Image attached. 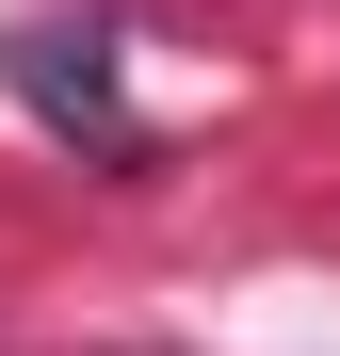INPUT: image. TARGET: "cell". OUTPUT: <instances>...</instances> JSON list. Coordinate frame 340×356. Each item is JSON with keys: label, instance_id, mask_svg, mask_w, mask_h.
Segmentation results:
<instances>
[{"label": "cell", "instance_id": "1", "mask_svg": "<svg viewBox=\"0 0 340 356\" xmlns=\"http://www.w3.org/2000/svg\"><path fill=\"white\" fill-rule=\"evenodd\" d=\"M0 81H17L49 130H81L97 162H146V130L113 113V49L97 33H65V17H33V33H0Z\"/></svg>", "mask_w": 340, "mask_h": 356}]
</instances>
